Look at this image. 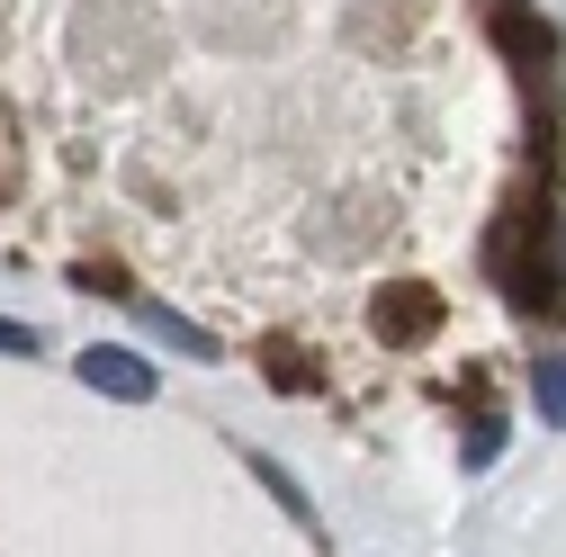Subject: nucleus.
Segmentation results:
<instances>
[{"mask_svg":"<svg viewBox=\"0 0 566 557\" xmlns=\"http://www.w3.org/2000/svg\"><path fill=\"white\" fill-rule=\"evenodd\" d=\"M82 387L91 396H117V404H145L154 396V369L135 351H82Z\"/></svg>","mask_w":566,"mask_h":557,"instance_id":"obj_1","label":"nucleus"},{"mask_svg":"<svg viewBox=\"0 0 566 557\" xmlns=\"http://www.w3.org/2000/svg\"><path fill=\"white\" fill-rule=\"evenodd\" d=\"M432 324H441L432 297H378V333H387V341H422Z\"/></svg>","mask_w":566,"mask_h":557,"instance_id":"obj_2","label":"nucleus"},{"mask_svg":"<svg viewBox=\"0 0 566 557\" xmlns=\"http://www.w3.org/2000/svg\"><path fill=\"white\" fill-rule=\"evenodd\" d=\"M531 396H539V423H557V432H566V351L531 360Z\"/></svg>","mask_w":566,"mask_h":557,"instance_id":"obj_3","label":"nucleus"},{"mask_svg":"<svg viewBox=\"0 0 566 557\" xmlns=\"http://www.w3.org/2000/svg\"><path fill=\"white\" fill-rule=\"evenodd\" d=\"M494 450H504V423H494V413H485V423L468 432V467H494Z\"/></svg>","mask_w":566,"mask_h":557,"instance_id":"obj_4","label":"nucleus"},{"mask_svg":"<svg viewBox=\"0 0 566 557\" xmlns=\"http://www.w3.org/2000/svg\"><path fill=\"white\" fill-rule=\"evenodd\" d=\"M0 351H19V360H28V351H36V333H28V324H10V315H0Z\"/></svg>","mask_w":566,"mask_h":557,"instance_id":"obj_5","label":"nucleus"}]
</instances>
